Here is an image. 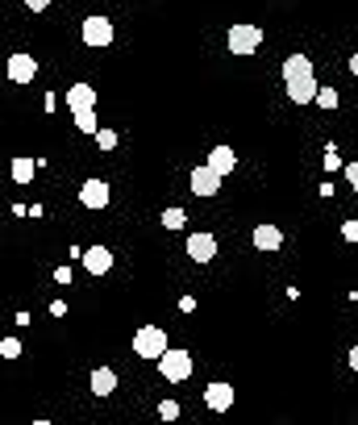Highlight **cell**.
Instances as JSON below:
<instances>
[{
	"instance_id": "obj_1",
	"label": "cell",
	"mask_w": 358,
	"mask_h": 425,
	"mask_svg": "<svg viewBox=\"0 0 358 425\" xmlns=\"http://www.w3.org/2000/svg\"><path fill=\"white\" fill-rule=\"evenodd\" d=\"M167 350H171V342H167V333L159 330V326H142V330L134 333V355L137 359H154V363H159Z\"/></svg>"
},
{
	"instance_id": "obj_2",
	"label": "cell",
	"mask_w": 358,
	"mask_h": 425,
	"mask_svg": "<svg viewBox=\"0 0 358 425\" xmlns=\"http://www.w3.org/2000/svg\"><path fill=\"white\" fill-rule=\"evenodd\" d=\"M225 42H229V54H254V50L263 47V30L250 25V21H237Z\"/></svg>"
},
{
	"instance_id": "obj_3",
	"label": "cell",
	"mask_w": 358,
	"mask_h": 425,
	"mask_svg": "<svg viewBox=\"0 0 358 425\" xmlns=\"http://www.w3.org/2000/svg\"><path fill=\"white\" fill-rule=\"evenodd\" d=\"M113 21L109 17H100V13H92V17H84V30H80V38H84V47L92 50H104L109 42H113Z\"/></svg>"
},
{
	"instance_id": "obj_4",
	"label": "cell",
	"mask_w": 358,
	"mask_h": 425,
	"mask_svg": "<svg viewBox=\"0 0 358 425\" xmlns=\"http://www.w3.org/2000/svg\"><path fill=\"white\" fill-rule=\"evenodd\" d=\"M159 376L167 379V383H183V379L192 376V355H187V350H175V346H171V350H167V355L159 359Z\"/></svg>"
},
{
	"instance_id": "obj_5",
	"label": "cell",
	"mask_w": 358,
	"mask_h": 425,
	"mask_svg": "<svg viewBox=\"0 0 358 425\" xmlns=\"http://www.w3.org/2000/svg\"><path fill=\"white\" fill-rule=\"evenodd\" d=\"M4 75H8L13 84H34V80H38V58H34V54H8Z\"/></svg>"
},
{
	"instance_id": "obj_6",
	"label": "cell",
	"mask_w": 358,
	"mask_h": 425,
	"mask_svg": "<svg viewBox=\"0 0 358 425\" xmlns=\"http://www.w3.org/2000/svg\"><path fill=\"white\" fill-rule=\"evenodd\" d=\"M221 180H225V175H217V171L204 163V167H196V171H192V180H187V184H192L196 196H204V200H209V196H217V192H221Z\"/></svg>"
},
{
	"instance_id": "obj_7",
	"label": "cell",
	"mask_w": 358,
	"mask_h": 425,
	"mask_svg": "<svg viewBox=\"0 0 358 425\" xmlns=\"http://www.w3.org/2000/svg\"><path fill=\"white\" fill-rule=\"evenodd\" d=\"M109 200H113V188L104 180H84V188H80V204L84 209H109Z\"/></svg>"
},
{
	"instance_id": "obj_8",
	"label": "cell",
	"mask_w": 358,
	"mask_h": 425,
	"mask_svg": "<svg viewBox=\"0 0 358 425\" xmlns=\"http://www.w3.org/2000/svg\"><path fill=\"white\" fill-rule=\"evenodd\" d=\"M233 396H237V392H233L225 379H217V383L204 388V405H209L213 413H229V409H233Z\"/></svg>"
},
{
	"instance_id": "obj_9",
	"label": "cell",
	"mask_w": 358,
	"mask_h": 425,
	"mask_svg": "<svg viewBox=\"0 0 358 425\" xmlns=\"http://www.w3.org/2000/svg\"><path fill=\"white\" fill-rule=\"evenodd\" d=\"M187 254H192V263H213V259H217V238L213 234H187Z\"/></svg>"
},
{
	"instance_id": "obj_10",
	"label": "cell",
	"mask_w": 358,
	"mask_h": 425,
	"mask_svg": "<svg viewBox=\"0 0 358 425\" xmlns=\"http://www.w3.org/2000/svg\"><path fill=\"white\" fill-rule=\"evenodd\" d=\"M296 80H313V58L309 54H288L283 58V84H296Z\"/></svg>"
},
{
	"instance_id": "obj_11",
	"label": "cell",
	"mask_w": 358,
	"mask_h": 425,
	"mask_svg": "<svg viewBox=\"0 0 358 425\" xmlns=\"http://www.w3.org/2000/svg\"><path fill=\"white\" fill-rule=\"evenodd\" d=\"M84 267H88V276H109L113 271V250L109 246H88L84 250Z\"/></svg>"
},
{
	"instance_id": "obj_12",
	"label": "cell",
	"mask_w": 358,
	"mask_h": 425,
	"mask_svg": "<svg viewBox=\"0 0 358 425\" xmlns=\"http://www.w3.org/2000/svg\"><path fill=\"white\" fill-rule=\"evenodd\" d=\"M254 246H259V250H263V254H275V250H279V246H283V230H279V226H271V221H263V226H254Z\"/></svg>"
},
{
	"instance_id": "obj_13",
	"label": "cell",
	"mask_w": 358,
	"mask_h": 425,
	"mask_svg": "<svg viewBox=\"0 0 358 425\" xmlns=\"http://www.w3.org/2000/svg\"><path fill=\"white\" fill-rule=\"evenodd\" d=\"M204 163H209L217 175H229V171H237V154H233V146H213Z\"/></svg>"
},
{
	"instance_id": "obj_14",
	"label": "cell",
	"mask_w": 358,
	"mask_h": 425,
	"mask_svg": "<svg viewBox=\"0 0 358 425\" xmlns=\"http://www.w3.org/2000/svg\"><path fill=\"white\" fill-rule=\"evenodd\" d=\"M316 92H321L316 80H296V84H288V100H292V104H316Z\"/></svg>"
},
{
	"instance_id": "obj_15",
	"label": "cell",
	"mask_w": 358,
	"mask_h": 425,
	"mask_svg": "<svg viewBox=\"0 0 358 425\" xmlns=\"http://www.w3.org/2000/svg\"><path fill=\"white\" fill-rule=\"evenodd\" d=\"M92 104H96V88H92V84H71V88H67V109H71V113L92 109Z\"/></svg>"
},
{
	"instance_id": "obj_16",
	"label": "cell",
	"mask_w": 358,
	"mask_h": 425,
	"mask_svg": "<svg viewBox=\"0 0 358 425\" xmlns=\"http://www.w3.org/2000/svg\"><path fill=\"white\" fill-rule=\"evenodd\" d=\"M92 392H96V396H113V392H117V371H113V367H96V371H92Z\"/></svg>"
},
{
	"instance_id": "obj_17",
	"label": "cell",
	"mask_w": 358,
	"mask_h": 425,
	"mask_svg": "<svg viewBox=\"0 0 358 425\" xmlns=\"http://www.w3.org/2000/svg\"><path fill=\"white\" fill-rule=\"evenodd\" d=\"M38 167H42V163H34L30 154H17V159H13V167H8V171H13V184H30Z\"/></svg>"
},
{
	"instance_id": "obj_18",
	"label": "cell",
	"mask_w": 358,
	"mask_h": 425,
	"mask_svg": "<svg viewBox=\"0 0 358 425\" xmlns=\"http://www.w3.org/2000/svg\"><path fill=\"white\" fill-rule=\"evenodd\" d=\"M71 117H75V130H80V134H92V138L100 134V121H96L92 109H80V113H71Z\"/></svg>"
},
{
	"instance_id": "obj_19",
	"label": "cell",
	"mask_w": 358,
	"mask_h": 425,
	"mask_svg": "<svg viewBox=\"0 0 358 425\" xmlns=\"http://www.w3.org/2000/svg\"><path fill=\"white\" fill-rule=\"evenodd\" d=\"M163 226H167V230H183V226H187V213H183L179 204H171V209L163 213Z\"/></svg>"
},
{
	"instance_id": "obj_20",
	"label": "cell",
	"mask_w": 358,
	"mask_h": 425,
	"mask_svg": "<svg viewBox=\"0 0 358 425\" xmlns=\"http://www.w3.org/2000/svg\"><path fill=\"white\" fill-rule=\"evenodd\" d=\"M117 130H104V125H100V134H96V146H100V150H117Z\"/></svg>"
},
{
	"instance_id": "obj_21",
	"label": "cell",
	"mask_w": 358,
	"mask_h": 425,
	"mask_svg": "<svg viewBox=\"0 0 358 425\" xmlns=\"http://www.w3.org/2000/svg\"><path fill=\"white\" fill-rule=\"evenodd\" d=\"M316 104L321 109H338V88H321L316 92Z\"/></svg>"
},
{
	"instance_id": "obj_22",
	"label": "cell",
	"mask_w": 358,
	"mask_h": 425,
	"mask_svg": "<svg viewBox=\"0 0 358 425\" xmlns=\"http://www.w3.org/2000/svg\"><path fill=\"white\" fill-rule=\"evenodd\" d=\"M159 417H163V421H175V417H179V400H163V405H159Z\"/></svg>"
},
{
	"instance_id": "obj_23",
	"label": "cell",
	"mask_w": 358,
	"mask_h": 425,
	"mask_svg": "<svg viewBox=\"0 0 358 425\" xmlns=\"http://www.w3.org/2000/svg\"><path fill=\"white\" fill-rule=\"evenodd\" d=\"M0 355H4V359H17V355H21V342H17V338H4V342H0Z\"/></svg>"
},
{
	"instance_id": "obj_24",
	"label": "cell",
	"mask_w": 358,
	"mask_h": 425,
	"mask_svg": "<svg viewBox=\"0 0 358 425\" xmlns=\"http://www.w3.org/2000/svg\"><path fill=\"white\" fill-rule=\"evenodd\" d=\"M342 167V154H338V146H329L325 150V171H338Z\"/></svg>"
},
{
	"instance_id": "obj_25",
	"label": "cell",
	"mask_w": 358,
	"mask_h": 425,
	"mask_svg": "<svg viewBox=\"0 0 358 425\" xmlns=\"http://www.w3.org/2000/svg\"><path fill=\"white\" fill-rule=\"evenodd\" d=\"M342 238L346 242H358V221H342Z\"/></svg>"
},
{
	"instance_id": "obj_26",
	"label": "cell",
	"mask_w": 358,
	"mask_h": 425,
	"mask_svg": "<svg viewBox=\"0 0 358 425\" xmlns=\"http://www.w3.org/2000/svg\"><path fill=\"white\" fill-rule=\"evenodd\" d=\"M346 184L358 192V163H346Z\"/></svg>"
},
{
	"instance_id": "obj_27",
	"label": "cell",
	"mask_w": 358,
	"mask_h": 425,
	"mask_svg": "<svg viewBox=\"0 0 358 425\" xmlns=\"http://www.w3.org/2000/svg\"><path fill=\"white\" fill-rule=\"evenodd\" d=\"M25 8H30V13H46V8H50V0H25Z\"/></svg>"
},
{
	"instance_id": "obj_28",
	"label": "cell",
	"mask_w": 358,
	"mask_h": 425,
	"mask_svg": "<svg viewBox=\"0 0 358 425\" xmlns=\"http://www.w3.org/2000/svg\"><path fill=\"white\" fill-rule=\"evenodd\" d=\"M54 283H71V267H58L54 271Z\"/></svg>"
},
{
	"instance_id": "obj_29",
	"label": "cell",
	"mask_w": 358,
	"mask_h": 425,
	"mask_svg": "<svg viewBox=\"0 0 358 425\" xmlns=\"http://www.w3.org/2000/svg\"><path fill=\"white\" fill-rule=\"evenodd\" d=\"M346 363H350V371H358V346H350V355H346Z\"/></svg>"
},
{
	"instance_id": "obj_30",
	"label": "cell",
	"mask_w": 358,
	"mask_h": 425,
	"mask_svg": "<svg viewBox=\"0 0 358 425\" xmlns=\"http://www.w3.org/2000/svg\"><path fill=\"white\" fill-rule=\"evenodd\" d=\"M350 75H358V54H350Z\"/></svg>"
},
{
	"instance_id": "obj_31",
	"label": "cell",
	"mask_w": 358,
	"mask_h": 425,
	"mask_svg": "<svg viewBox=\"0 0 358 425\" xmlns=\"http://www.w3.org/2000/svg\"><path fill=\"white\" fill-rule=\"evenodd\" d=\"M30 425H50V421H30Z\"/></svg>"
}]
</instances>
